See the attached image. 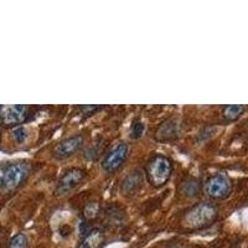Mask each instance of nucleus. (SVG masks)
Returning a JSON list of instances; mask_svg holds the SVG:
<instances>
[{
    "label": "nucleus",
    "mask_w": 248,
    "mask_h": 248,
    "mask_svg": "<svg viewBox=\"0 0 248 248\" xmlns=\"http://www.w3.org/2000/svg\"><path fill=\"white\" fill-rule=\"evenodd\" d=\"M13 137H14V139L17 143H23L26 139V137H28V130L24 127L15 128L14 132H13Z\"/></svg>",
    "instance_id": "16"
},
{
    "label": "nucleus",
    "mask_w": 248,
    "mask_h": 248,
    "mask_svg": "<svg viewBox=\"0 0 248 248\" xmlns=\"http://www.w3.org/2000/svg\"><path fill=\"white\" fill-rule=\"evenodd\" d=\"M134 183H141L140 180V175L138 172H133L132 175H129L125 180L123 181V185H122V191L125 194H133L138 190L139 186L134 185Z\"/></svg>",
    "instance_id": "10"
},
{
    "label": "nucleus",
    "mask_w": 248,
    "mask_h": 248,
    "mask_svg": "<svg viewBox=\"0 0 248 248\" xmlns=\"http://www.w3.org/2000/svg\"><path fill=\"white\" fill-rule=\"evenodd\" d=\"M29 107L23 105L15 106H1L0 107V123L10 127L23 123L28 116Z\"/></svg>",
    "instance_id": "6"
},
{
    "label": "nucleus",
    "mask_w": 248,
    "mask_h": 248,
    "mask_svg": "<svg viewBox=\"0 0 248 248\" xmlns=\"http://www.w3.org/2000/svg\"><path fill=\"white\" fill-rule=\"evenodd\" d=\"M85 175V170L79 169V168H72V169L67 170V171L60 178L59 183H57V194H66V192L74 190L75 187L78 186L79 183L83 180Z\"/></svg>",
    "instance_id": "7"
},
{
    "label": "nucleus",
    "mask_w": 248,
    "mask_h": 248,
    "mask_svg": "<svg viewBox=\"0 0 248 248\" xmlns=\"http://www.w3.org/2000/svg\"><path fill=\"white\" fill-rule=\"evenodd\" d=\"M181 190H183L184 194L186 196H196L200 191V183H199L198 179H194V178H190L187 180H185L181 185Z\"/></svg>",
    "instance_id": "11"
},
{
    "label": "nucleus",
    "mask_w": 248,
    "mask_h": 248,
    "mask_svg": "<svg viewBox=\"0 0 248 248\" xmlns=\"http://www.w3.org/2000/svg\"><path fill=\"white\" fill-rule=\"evenodd\" d=\"M30 164L25 161L4 164L0 167V192L17 189L30 174Z\"/></svg>",
    "instance_id": "1"
},
{
    "label": "nucleus",
    "mask_w": 248,
    "mask_h": 248,
    "mask_svg": "<svg viewBox=\"0 0 248 248\" xmlns=\"http://www.w3.org/2000/svg\"><path fill=\"white\" fill-rule=\"evenodd\" d=\"M83 145V138L81 136H74L60 141L54 149V156L56 159H67L76 154Z\"/></svg>",
    "instance_id": "8"
},
{
    "label": "nucleus",
    "mask_w": 248,
    "mask_h": 248,
    "mask_svg": "<svg viewBox=\"0 0 248 248\" xmlns=\"http://www.w3.org/2000/svg\"><path fill=\"white\" fill-rule=\"evenodd\" d=\"M105 243V233L98 229H93L85 234L78 248H101Z\"/></svg>",
    "instance_id": "9"
},
{
    "label": "nucleus",
    "mask_w": 248,
    "mask_h": 248,
    "mask_svg": "<svg viewBox=\"0 0 248 248\" xmlns=\"http://www.w3.org/2000/svg\"><path fill=\"white\" fill-rule=\"evenodd\" d=\"M97 212H98V205H96V203H90L85 210V215L88 218L96 216Z\"/></svg>",
    "instance_id": "17"
},
{
    "label": "nucleus",
    "mask_w": 248,
    "mask_h": 248,
    "mask_svg": "<svg viewBox=\"0 0 248 248\" xmlns=\"http://www.w3.org/2000/svg\"><path fill=\"white\" fill-rule=\"evenodd\" d=\"M171 161L164 155H155L147 164V178L155 187H161L171 176Z\"/></svg>",
    "instance_id": "3"
},
{
    "label": "nucleus",
    "mask_w": 248,
    "mask_h": 248,
    "mask_svg": "<svg viewBox=\"0 0 248 248\" xmlns=\"http://www.w3.org/2000/svg\"><path fill=\"white\" fill-rule=\"evenodd\" d=\"M128 145L123 141L118 143L112 148L102 161V168L107 172H114L123 165L128 158Z\"/></svg>",
    "instance_id": "5"
},
{
    "label": "nucleus",
    "mask_w": 248,
    "mask_h": 248,
    "mask_svg": "<svg viewBox=\"0 0 248 248\" xmlns=\"http://www.w3.org/2000/svg\"><path fill=\"white\" fill-rule=\"evenodd\" d=\"M8 248H28V238L24 233H17L9 242Z\"/></svg>",
    "instance_id": "14"
},
{
    "label": "nucleus",
    "mask_w": 248,
    "mask_h": 248,
    "mask_svg": "<svg viewBox=\"0 0 248 248\" xmlns=\"http://www.w3.org/2000/svg\"><path fill=\"white\" fill-rule=\"evenodd\" d=\"M178 133V125L175 122H167L161 125V128L159 129V137H163V139H170L174 138Z\"/></svg>",
    "instance_id": "13"
},
{
    "label": "nucleus",
    "mask_w": 248,
    "mask_h": 248,
    "mask_svg": "<svg viewBox=\"0 0 248 248\" xmlns=\"http://www.w3.org/2000/svg\"><path fill=\"white\" fill-rule=\"evenodd\" d=\"M206 194L210 198L216 199V200H222L230 195L232 190V184L226 175L216 174L206 181L205 184Z\"/></svg>",
    "instance_id": "4"
},
{
    "label": "nucleus",
    "mask_w": 248,
    "mask_h": 248,
    "mask_svg": "<svg viewBox=\"0 0 248 248\" xmlns=\"http://www.w3.org/2000/svg\"><path fill=\"white\" fill-rule=\"evenodd\" d=\"M217 215H218V210L214 203L201 202L186 212L183 223L185 227L190 230L203 229L216 220Z\"/></svg>",
    "instance_id": "2"
},
{
    "label": "nucleus",
    "mask_w": 248,
    "mask_h": 248,
    "mask_svg": "<svg viewBox=\"0 0 248 248\" xmlns=\"http://www.w3.org/2000/svg\"><path fill=\"white\" fill-rule=\"evenodd\" d=\"M144 130H145V125H144L143 122L134 121V123L132 124V128H130V137L133 139L140 138L144 134Z\"/></svg>",
    "instance_id": "15"
},
{
    "label": "nucleus",
    "mask_w": 248,
    "mask_h": 248,
    "mask_svg": "<svg viewBox=\"0 0 248 248\" xmlns=\"http://www.w3.org/2000/svg\"><path fill=\"white\" fill-rule=\"evenodd\" d=\"M245 106L241 105H231L226 106L223 108V117H225L227 121H236L237 118H240L241 114L245 112Z\"/></svg>",
    "instance_id": "12"
}]
</instances>
